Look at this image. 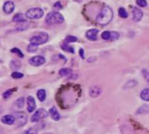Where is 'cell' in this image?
Wrapping results in <instances>:
<instances>
[{
    "label": "cell",
    "instance_id": "6da1fadb",
    "mask_svg": "<svg viewBox=\"0 0 149 134\" xmlns=\"http://www.w3.org/2000/svg\"><path fill=\"white\" fill-rule=\"evenodd\" d=\"M113 19V12L111 9V7L105 6H104L99 14L97 17V22L101 25V26H105L107 24H109Z\"/></svg>",
    "mask_w": 149,
    "mask_h": 134
},
{
    "label": "cell",
    "instance_id": "7a4b0ae2",
    "mask_svg": "<svg viewBox=\"0 0 149 134\" xmlns=\"http://www.w3.org/2000/svg\"><path fill=\"white\" fill-rule=\"evenodd\" d=\"M64 22V17L57 12H51L46 17V23L48 25L61 24Z\"/></svg>",
    "mask_w": 149,
    "mask_h": 134
},
{
    "label": "cell",
    "instance_id": "3957f363",
    "mask_svg": "<svg viewBox=\"0 0 149 134\" xmlns=\"http://www.w3.org/2000/svg\"><path fill=\"white\" fill-rule=\"evenodd\" d=\"M48 40V34L45 32H41L39 33L38 34L33 36L30 39V42L31 44H33L35 46H40L42 45L44 43H46Z\"/></svg>",
    "mask_w": 149,
    "mask_h": 134
},
{
    "label": "cell",
    "instance_id": "277c9868",
    "mask_svg": "<svg viewBox=\"0 0 149 134\" xmlns=\"http://www.w3.org/2000/svg\"><path fill=\"white\" fill-rule=\"evenodd\" d=\"M44 12L41 8H31L26 12V17L29 19H39L42 18Z\"/></svg>",
    "mask_w": 149,
    "mask_h": 134
},
{
    "label": "cell",
    "instance_id": "5b68a950",
    "mask_svg": "<svg viewBox=\"0 0 149 134\" xmlns=\"http://www.w3.org/2000/svg\"><path fill=\"white\" fill-rule=\"evenodd\" d=\"M47 115H48V114H47V112L46 110H44V109H39V110H37L34 112V114L32 116L31 121H32L33 123L40 122V121L45 119V118L47 117Z\"/></svg>",
    "mask_w": 149,
    "mask_h": 134
},
{
    "label": "cell",
    "instance_id": "8992f818",
    "mask_svg": "<svg viewBox=\"0 0 149 134\" xmlns=\"http://www.w3.org/2000/svg\"><path fill=\"white\" fill-rule=\"evenodd\" d=\"M15 117V124L18 126H23L27 122V116L23 111H17L13 114Z\"/></svg>",
    "mask_w": 149,
    "mask_h": 134
},
{
    "label": "cell",
    "instance_id": "52a82bcc",
    "mask_svg": "<svg viewBox=\"0 0 149 134\" xmlns=\"http://www.w3.org/2000/svg\"><path fill=\"white\" fill-rule=\"evenodd\" d=\"M45 62H46V59H45L43 56H40V55L33 56V57L30 58V60H29V63H30L32 66H34V67L41 66V65H43Z\"/></svg>",
    "mask_w": 149,
    "mask_h": 134
},
{
    "label": "cell",
    "instance_id": "ba28073f",
    "mask_svg": "<svg viewBox=\"0 0 149 134\" xmlns=\"http://www.w3.org/2000/svg\"><path fill=\"white\" fill-rule=\"evenodd\" d=\"M132 16H133L132 19H133L134 21H136V22L140 21L142 19V18H143L142 10L140 8H139V7H134L132 9Z\"/></svg>",
    "mask_w": 149,
    "mask_h": 134
},
{
    "label": "cell",
    "instance_id": "9c48e42d",
    "mask_svg": "<svg viewBox=\"0 0 149 134\" xmlns=\"http://www.w3.org/2000/svg\"><path fill=\"white\" fill-rule=\"evenodd\" d=\"M15 8V5L13 1H7L3 6V10L6 14H11Z\"/></svg>",
    "mask_w": 149,
    "mask_h": 134
},
{
    "label": "cell",
    "instance_id": "30bf717a",
    "mask_svg": "<svg viewBox=\"0 0 149 134\" xmlns=\"http://www.w3.org/2000/svg\"><path fill=\"white\" fill-rule=\"evenodd\" d=\"M97 29H90L86 32V37L90 40H97V33H98Z\"/></svg>",
    "mask_w": 149,
    "mask_h": 134
},
{
    "label": "cell",
    "instance_id": "8fae6325",
    "mask_svg": "<svg viewBox=\"0 0 149 134\" xmlns=\"http://www.w3.org/2000/svg\"><path fill=\"white\" fill-rule=\"evenodd\" d=\"M35 108H36L35 100L32 96H29L27 97V111L28 112H33V111H34Z\"/></svg>",
    "mask_w": 149,
    "mask_h": 134
},
{
    "label": "cell",
    "instance_id": "7c38bea8",
    "mask_svg": "<svg viewBox=\"0 0 149 134\" xmlns=\"http://www.w3.org/2000/svg\"><path fill=\"white\" fill-rule=\"evenodd\" d=\"M1 121L6 124H13L15 123V117L13 115H6L2 117Z\"/></svg>",
    "mask_w": 149,
    "mask_h": 134
},
{
    "label": "cell",
    "instance_id": "4fadbf2b",
    "mask_svg": "<svg viewBox=\"0 0 149 134\" xmlns=\"http://www.w3.org/2000/svg\"><path fill=\"white\" fill-rule=\"evenodd\" d=\"M101 88H99L98 86H94L92 88H91L90 90V96L91 97H97L100 94H101Z\"/></svg>",
    "mask_w": 149,
    "mask_h": 134
},
{
    "label": "cell",
    "instance_id": "5bb4252c",
    "mask_svg": "<svg viewBox=\"0 0 149 134\" xmlns=\"http://www.w3.org/2000/svg\"><path fill=\"white\" fill-rule=\"evenodd\" d=\"M49 114H50L51 117H52L54 120H55V121H58V120H60V118H61V115H60V113L58 112V110H56L55 107H52V108L49 110Z\"/></svg>",
    "mask_w": 149,
    "mask_h": 134
},
{
    "label": "cell",
    "instance_id": "9a60e30c",
    "mask_svg": "<svg viewBox=\"0 0 149 134\" xmlns=\"http://www.w3.org/2000/svg\"><path fill=\"white\" fill-rule=\"evenodd\" d=\"M26 15L22 14V13H17L13 19V22H17V23H23V22H26Z\"/></svg>",
    "mask_w": 149,
    "mask_h": 134
},
{
    "label": "cell",
    "instance_id": "2e32d148",
    "mask_svg": "<svg viewBox=\"0 0 149 134\" xmlns=\"http://www.w3.org/2000/svg\"><path fill=\"white\" fill-rule=\"evenodd\" d=\"M59 75H60V76H61V77L69 76H71V75H72V69H68V68L61 69L59 71Z\"/></svg>",
    "mask_w": 149,
    "mask_h": 134
},
{
    "label": "cell",
    "instance_id": "e0dca14e",
    "mask_svg": "<svg viewBox=\"0 0 149 134\" xmlns=\"http://www.w3.org/2000/svg\"><path fill=\"white\" fill-rule=\"evenodd\" d=\"M37 97H38V99L40 101V102H44L45 99H46V97H47V93H46V90H39L38 92H37Z\"/></svg>",
    "mask_w": 149,
    "mask_h": 134
},
{
    "label": "cell",
    "instance_id": "ac0fdd59",
    "mask_svg": "<svg viewBox=\"0 0 149 134\" xmlns=\"http://www.w3.org/2000/svg\"><path fill=\"white\" fill-rule=\"evenodd\" d=\"M140 97L146 102H149V89H145L140 93Z\"/></svg>",
    "mask_w": 149,
    "mask_h": 134
},
{
    "label": "cell",
    "instance_id": "d6986e66",
    "mask_svg": "<svg viewBox=\"0 0 149 134\" xmlns=\"http://www.w3.org/2000/svg\"><path fill=\"white\" fill-rule=\"evenodd\" d=\"M21 67V62L19 60H13L11 61V68L13 69V70H17L19 69H20Z\"/></svg>",
    "mask_w": 149,
    "mask_h": 134
},
{
    "label": "cell",
    "instance_id": "ffe728a7",
    "mask_svg": "<svg viewBox=\"0 0 149 134\" xmlns=\"http://www.w3.org/2000/svg\"><path fill=\"white\" fill-rule=\"evenodd\" d=\"M24 104H25V99H24V97H20V98L17 99L16 102H15V106L18 109L23 108L24 107Z\"/></svg>",
    "mask_w": 149,
    "mask_h": 134
},
{
    "label": "cell",
    "instance_id": "44dd1931",
    "mask_svg": "<svg viewBox=\"0 0 149 134\" xmlns=\"http://www.w3.org/2000/svg\"><path fill=\"white\" fill-rule=\"evenodd\" d=\"M61 48H62L64 51H66V52L72 53H74V49L71 46H68V43H64L63 45H61Z\"/></svg>",
    "mask_w": 149,
    "mask_h": 134
},
{
    "label": "cell",
    "instance_id": "7402d4cb",
    "mask_svg": "<svg viewBox=\"0 0 149 134\" xmlns=\"http://www.w3.org/2000/svg\"><path fill=\"white\" fill-rule=\"evenodd\" d=\"M118 15L122 18V19H126L128 17V13L126 12V10L124 7H120L118 9Z\"/></svg>",
    "mask_w": 149,
    "mask_h": 134
},
{
    "label": "cell",
    "instance_id": "603a6c76",
    "mask_svg": "<svg viewBox=\"0 0 149 134\" xmlns=\"http://www.w3.org/2000/svg\"><path fill=\"white\" fill-rule=\"evenodd\" d=\"M27 27H28V24L26 22H23V23H19V26L16 27V29L17 31H25Z\"/></svg>",
    "mask_w": 149,
    "mask_h": 134
},
{
    "label": "cell",
    "instance_id": "cb8c5ba5",
    "mask_svg": "<svg viewBox=\"0 0 149 134\" xmlns=\"http://www.w3.org/2000/svg\"><path fill=\"white\" fill-rule=\"evenodd\" d=\"M147 112H149V106H147V105H143V106H141L139 110H138V111H137V113L138 114H143V113H147Z\"/></svg>",
    "mask_w": 149,
    "mask_h": 134
},
{
    "label": "cell",
    "instance_id": "d4e9b609",
    "mask_svg": "<svg viewBox=\"0 0 149 134\" xmlns=\"http://www.w3.org/2000/svg\"><path fill=\"white\" fill-rule=\"evenodd\" d=\"M101 37H102V39L104 40H111V32H109V31L103 32L102 34H101Z\"/></svg>",
    "mask_w": 149,
    "mask_h": 134
},
{
    "label": "cell",
    "instance_id": "484cf974",
    "mask_svg": "<svg viewBox=\"0 0 149 134\" xmlns=\"http://www.w3.org/2000/svg\"><path fill=\"white\" fill-rule=\"evenodd\" d=\"M76 41H77V38L74 36L68 35L65 39V43H71V42H76Z\"/></svg>",
    "mask_w": 149,
    "mask_h": 134
},
{
    "label": "cell",
    "instance_id": "4316f807",
    "mask_svg": "<svg viewBox=\"0 0 149 134\" xmlns=\"http://www.w3.org/2000/svg\"><path fill=\"white\" fill-rule=\"evenodd\" d=\"M136 3H137L138 6H139V7H140V8L146 7V6H147L146 0H136Z\"/></svg>",
    "mask_w": 149,
    "mask_h": 134
},
{
    "label": "cell",
    "instance_id": "83f0119b",
    "mask_svg": "<svg viewBox=\"0 0 149 134\" xmlns=\"http://www.w3.org/2000/svg\"><path fill=\"white\" fill-rule=\"evenodd\" d=\"M11 52L13 53H17V54L19 55V57H20V58H23V57H24V54H23V53L21 52V50L19 49V48H17V47L13 48V49L11 50Z\"/></svg>",
    "mask_w": 149,
    "mask_h": 134
},
{
    "label": "cell",
    "instance_id": "f1b7e54d",
    "mask_svg": "<svg viewBox=\"0 0 149 134\" xmlns=\"http://www.w3.org/2000/svg\"><path fill=\"white\" fill-rule=\"evenodd\" d=\"M38 46H35V45H33V44H30L28 47H27V51L29 52V53H34V52H36L37 50H38V47H37Z\"/></svg>",
    "mask_w": 149,
    "mask_h": 134
},
{
    "label": "cell",
    "instance_id": "f546056e",
    "mask_svg": "<svg viewBox=\"0 0 149 134\" xmlns=\"http://www.w3.org/2000/svg\"><path fill=\"white\" fill-rule=\"evenodd\" d=\"M15 90H16V89L14 88V89H12V90H6V91L3 94V97H4V98H8V97H10V96H11V95L15 91Z\"/></svg>",
    "mask_w": 149,
    "mask_h": 134
},
{
    "label": "cell",
    "instance_id": "4dcf8cb0",
    "mask_svg": "<svg viewBox=\"0 0 149 134\" xmlns=\"http://www.w3.org/2000/svg\"><path fill=\"white\" fill-rule=\"evenodd\" d=\"M24 76V75L22 73H19V72H13L12 73V77L14 78V79H20Z\"/></svg>",
    "mask_w": 149,
    "mask_h": 134
},
{
    "label": "cell",
    "instance_id": "1f68e13d",
    "mask_svg": "<svg viewBox=\"0 0 149 134\" xmlns=\"http://www.w3.org/2000/svg\"><path fill=\"white\" fill-rule=\"evenodd\" d=\"M119 38V33L117 32H111V40H117Z\"/></svg>",
    "mask_w": 149,
    "mask_h": 134
},
{
    "label": "cell",
    "instance_id": "d6a6232c",
    "mask_svg": "<svg viewBox=\"0 0 149 134\" xmlns=\"http://www.w3.org/2000/svg\"><path fill=\"white\" fill-rule=\"evenodd\" d=\"M26 134H37V130L35 128H30L26 131Z\"/></svg>",
    "mask_w": 149,
    "mask_h": 134
},
{
    "label": "cell",
    "instance_id": "836d02e7",
    "mask_svg": "<svg viewBox=\"0 0 149 134\" xmlns=\"http://www.w3.org/2000/svg\"><path fill=\"white\" fill-rule=\"evenodd\" d=\"M143 75H144V77H145L146 81L147 83H149V71L144 70V71H143Z\"/></svg>",
    "mask_w": 149,
    "mask_h": 134
},
{
    "label": "cell",
    "instance_id": "e575fe53",
    "mask_svg": "<svg viewBox=\"0 0 149 134\" xmlns=\"http://www.w3.org/2000/svg\"><path fill=\"white\" fill-rule=\"evenodd\" d=\"M54 8H57V9H59V10H61V9H62V5L61 4V2H56V3L54 5Z\"/></svg>",
    "mask_w": 149,
    "mask_h": 134
},
{
    "label": "cell",
    "instance_id": "d590c367",
    "mask_svg": "<svg viewBox=\"0 0 149 134\" xmlns=\"http://www.w3.org/2000/svg\"><path fill=\"white\" fill-rule=\"evenodd\" d=\"M79 53H80V55H81V57H82L83 59H84V49H83V48H81V49H80Z\"/></svg>",
    "mask_w": 149,
    "mask_h": 134
},
{
    "label": "cell",
    "instance_id": "8d00e7d4",
    "mask_svg": "<svg viewBox=\"0 0 149 134\" xmlns=\"http://www.w3.org/2000/svg\"><path fill=\"white\" fill-rule=\"evenodd\" d=\"M3 111H4L3 108H2V107H0V117H1V115L3 114Z\"/></svg>",
    "mask_w": 149,
    "mask_h": 134
},
{
    "label": "cell",
    "instance_id": "74e56055",
    "mask_svg": "<svg viewBox=\"0 0 149 134\" xmlns=\"http://www.w3.org/2000/svg\"><path fill=\"white\" fill-rule=\"evenodd\" d=\"M0 134H3V130H2L1 127H0Z\"/></svg>",
    "mask_w": 149,
    "mask_h": 134
},
{
    "label": "cell",
    "instance_id": "f35d334b",
    "mask_svg": "<svg viewBox=\"0 0 149 134\" xmlns=\"http://www.w3.org/2000/svg\"><path fill=\"white\" fill-rule=\"evenodd\" d=\"M74 1H76V2H78V3H81V2L83 1V0H74Z\"/></svg>",
    "mask_w": 149,
    "mask_h": 134
},
{
    "label": "cell",
    "instance_id": "ab89813d",
    "mask_svg": "<svg viewBox=\"0 0 149 134\" xmlns=\"http://www.w3.org/2000/svg\"><path fill=\"white\" fill-rule=\"evenodd\" d=\"M23 134H26V133H23Z\"/></svg>",
    "mask_w": 149,
    "mask_h": 134
}]
</instances>
